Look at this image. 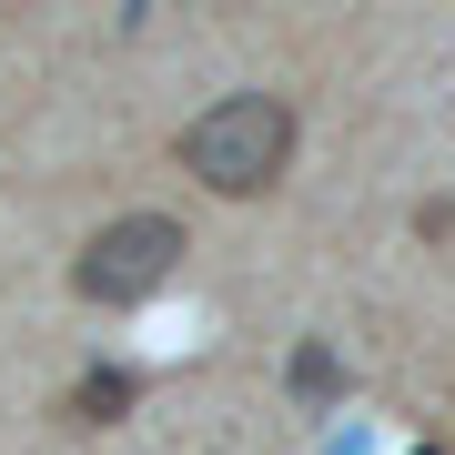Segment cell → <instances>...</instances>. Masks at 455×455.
Instances as JSON below:
<instances>
[{
	"mask_svg": "<svg viewBox=\"0 0 455 455\" xmlns=\"http://www.w3.org/2000/svg\"><path fill=\"white\" fill-rule=\"evenodd\" d=\"M293 142H304V122H293V101L274 92H223L203 122H182V172L203 182V193H223V203H253V193H274V182L293 172Z\"/></svg>",
	"mask_w": 455,
	"mask_h": 455,
	"instance_id": "1",
	"label": "cell"
},
{
	"mask_svg": "<svg viewBox=\"0 0 455 455\" xmlns=\"http://www.w3.org/2000/svg\"><path fill=\"white\" fill-rule=\"evenodd\" d=\"M182 274V223L172 212H122V223H101L82 253H71V293H82V304H152V293H163Z\"/></svg>",
	"mask_w": 455,
	"mask_h": 455,
	"instance_id": "2",
	"label": "cell"
},
{
	"mask_svg": "<svg viewBox=\"0 0 455 455\" xmlns=\"http://www.w3.org/2000/svg\"><path fill=\"white\" fill-rule=\"evenodd\" d=\"M132 405H142V374H132V364H92L82 385L61 395V415H71V425H122Z\"/></svg>",
	"mask_w": 455,
	"mask_h": 455,
	"instance_id": "3",
	"label": "cell"
},
{
	"mask_svg": "<svg viewBox=\"0 0 455 455\" xmlns=\"http://www.w3.org/2000/svg\"><path fill=\"white\" fill-rule=\"evenodd\" d=\"M293 395H304V405H334V395H344L334 344H304V355H293Z\"/></svg>",
	"mask_w": 455,
	"mask_h": 455,
	"instance_id": "4",
	"label": "cell"
}]
</instances>
